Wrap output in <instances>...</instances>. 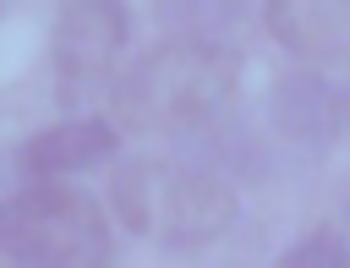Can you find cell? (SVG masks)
<instances>
[{"label": "cell", "mask_w": 350, "mask_h": 268, "mask_svg": "<svg viewBox=\"0 0 350 268\" xmlns=\"http://www.w3.org/2000/svg\"><path fill=\"white\" fill-rule=\"evenodd\" d=\"M235 82L241 60L230 49L202 38H170L115 77L109 109L131 131H197L230 109Z\"/></svg>", "instance_id": "1"}, {"label": "cell", "mask_w": 350, "mask_h": 268, "mask_svg": "<svg viewBox=\"0 0 350 268\" xmlns=\"http://www.w3.org/2000/svg\"><path fill=\"white\" fill-rule=\"evenodd\" d=\"M109 197L131 235H159L164 246H208L235 224V191L208 170L131 159L115 170Z\"/></svg>", "instance_id": "2"}, {"label": "cell", "mask_w": 350, "mask_h": 268, "mask_svg": "<svg viewBox=\"0 0 350 268\" xmlns=\"http://www.w3.org/2000/svg\"><path fill=\"white\" fill-rule=\"evenodd\" d=\"M109 224L98 202L66 180H27L0 197V257L44 268H98L109 263Z\"/></svg>", "instance_id": "3"}, {"label": "cell", "mask_w": 350, "mask_h": 268, "mask_svg": "<svg viewBox=\"0 0 350 268\" xmlns=\"http://www.w3.org/2000/svg\"><path fill=\"white\" fill-rule=\"evenodd\" d=\"M131 38V5L126 0H66L55 16V82L60 98L77 104L93 88L115 82V60L126 55Z\"/></svg>", "instance_id": "4"}, {"label": "cell", "mask_w": 350, "mask_h": 268, "mask_svg": "<svg viewBox=\"0 0 350 268\" xmlns=\"http://www.w3.org/2000/svg\"><path fill=\"white\" fill-rule=\"evenodd\" d=\"M115 148H120V137H115L109 120L77 115V120H60V126H44L38 137H27L22 153H16V170L27 180H66L77 170L115 159Z\"/></svg>", "instance_id": "5"}, {"label": "cell", "mask_w": 350, "mask_h": 268, "mask_svg": "<svg viewBox=\"0 0 350 268\" xmlns=\"http://www.w3.org/2000/svg\"><path fill=\"white\" fill-rule=\"evenodd\" d=\"M268 115L273 126L290 137V142H334L345 126H350V82H334V77H284L268 98Z\"/></svg>", "instance_id": "6"}, {"label": "cell", "mask_w": 350, "mask_h": 268, "mask_svg": "<svg viewBox=\"0 0 350 268\" xmlns=\"http://www.w3.org/2000/svg\"><path fill=\"white\" fill-rule=\"evenodd\" d=\"M268 33L301 60L350 55V0H268Z\"/></svg>", "instance_id": "7"}, {"label": "cell", "mask_w": 350, "mask_h": 268, "mask_svg": "<svg viewBox=\"0 0 350 268\" xmlns=\"http://www.w3.org/2000/svg\"><path fill=\"white\" fill-rule=\"evenodd\" d=\"M279 263H284V268H350V246H345L334 230H317V235L295 241Z\"/></svg>", "instance_id": "8"}, {"label": "cell", "mask_w": 350, "mask_h": 268, "mask_svg": "<svg viewBox=\"0 0 350 268\" xmlns=\"http://www.w3.org/2000/svg\"><path fill=\"white\" fill-rule=\"evenodd\" d=\"M345 219H350V208H345Z\"/></svg>", "instance_id": "9"}]
</instances>
